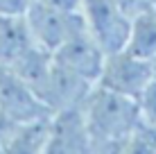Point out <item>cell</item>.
<instances>
[{"instance_id":"obj_1","label":"cell","mask_w":156,"mask_h":154,"mask_svg":"<svg viewBox=\"0 0 156 154\" xmlns=\"http://www.w3.org/2000/svg\"><path fill=\"white\" fill-rule=\"evenodd\" d=\"M82 113L90 134V143L127 138L143 120L138 100L109 91L100 84H95L86 95Z\"/></svg>"},{"instance_id":"obj_2","label":"cell","mask_w":156,"mask_h":154,"mask_svg":"<svg viewBox=\"0 0 156 154\" xmlns=\"http://www.w3.org/2000/svg\"><path fill=\"white\" fill-rule=\"evenodd\" d=\"M79 14L86 32L106 55L127 48L131 16L118 5V0H84Z\"/></svg>"},{"instance_id":"obj_3","label":"cell","mask_w":156,"mask_h":154,"mask_svg":"<svg viewBox=\"0 0 156 154\" xmlns=\"http://www.w3.org/2000/svg\"><path fill=\"white\" fill-rule=\"evenodd\" d=\"M154 73H156V61L143 59L125 48V50L106 55L98 84L109 91L138 100L147 88V84L152 82Z\"/></svg>"},{"instance_id":"obj_4","label":"cell","mask_w":156,"mask_h":154,"mask_svg":"<svg viewBox=\"0 0 156 154\" xmlns=\"http://www.w3.org/2000/svg\"><path fill=\"white\" fill-rule=\"evenodd\" d=\"M25 20H27L34 43L52 55L68 39H73L77 32L84 30V20L79 12H63V9L41 2V0H34L30 5Z\"/></svg>"},{"instance_id":"obj_5","label":"cell","mask_w":156,"mask_h":154,"mask_svg":"<svg viewBox=\"0 0 156 154\" xmlns=\"http://www.w3.org/2000/svg\"><path fill=\"white\" fill-rule=\"evenodd\" d=\"M0 113L14 123H34L52 116L50 107L12 68L0 66Z\"/></svg>"},{"instance_id":"obj_6","label":"cell","mask_w":156,"mask_h":154,"mask_svg":"<svg viewBox=\"0 0 156 154\" xmlns=\"http://www.w3.org/2000/svg\"><path fill=\"white\" fill-rule=\"evenodd\" d=\"M43 154H90V134L82 107L52 113Z\"/></svg>"},{"instance_id":"obj_7","label":"cell","mask_w":156,"mask_h":154,"mask_svg":"<svg viewBox=\"0 0 156 154\" xmlns=\"http://www.w3.org/2000/svg\"><path fill=\"white\" fill-rule=\"evenodd\" d=\"M52 57L66 70L75 73L77 77H82L90 84H98L102 66H104V59H106V52L95 43L93 36L84 27L73 39H68Z\"/></svg>"},{"instance_id":"obj_8","label":"cell","mask_w":156,"mask_h":154,"mask_svg":"<svg viewBox=\"0 0 156 154\" xmlns=\"http://www.w3.org/2000/svg\"><path fill=\"white\" fill-rule=\"evenodd\" d=\"M93 86L95 84L77 77L75 73L66 70L57 61H52V70H50V77H48L43 91H41V100L50 107L52 113L63 111V109H75V107L84 104L86 95L90 93Z\"/></svg>"},{"instance_id":"obj_9","label":"cell","mask_w":156,"mask_h":154,"mask_svg":"<svg viewBox=\"0 0 156 154\" xmlns=\"http://www.w3.org/2000/svg\"><path fill=\"white\" fill-rule=\"evenodd\" d=\"M34 45L25 16H0V66L12 68Z\"/></svg>"},{"instance_id":"obj_10","label":"cell","mask_w":156,"mask_h":154,"mask_svg":"<svg viewBox=\"0 0 156 154\" xmlns=\"http://www.w3.org/2000/svg\"><path fill=\"white\" fill-rule=\"evenodd\" d=\"M50 118L34 123H16L12 131L0 141V154H43L50 134Z\"/></svg>"},{"instance_id":"obj_11","label":"cell","mask_w":156,"mask_h":154,"mask_svg":"<svg viewBox=\"0 0 156 154\" xmlns=\"http://www.w3.org/2000/svg\"><path fill=\"white\" fill-rule=\"evenodd\" d=\"M127 50L143 59L156 61V9L145 7L131 18Z\"/></svg>"},{"instance_id":"obj_12","label":"cell","mask_w":156,"mask_h":154,"mask_svg":"<svg viewBox=\"0 0 156 154\" xmlns=\"http://www.w3.org/2000/svg\"><path fill=\"white\" fill-rule=\"evenodd\" d=\"M125 154H156V125L140 120L125 138Z\"/></svg>"},{"instance_id":"obj_13","label":"cell","mask_w":156,"mask_h":154,"mask_svg":"<svg viewBox=\"0 0 156 154\" xmlns=\"http://www.w3.org/2000/svg\"><path fill=\"white\" fill-rule=\"evenodd\" d=\"M138 107H140V116L145 123L156 125V73L152 82L147 84V88L143 91V95L138 98Z\"/></svg>"},{"instance_id":"obj_14","label":"cell","mask_w":156,"mask_h":154,"mask_svg":"<svg viewBox=\"0 0 156 154\" xmlns=\"http://www.w3.org/2000/svg\"><path fill=\"white\" fill-rule=\"evenodd\" d=\"M34 0H0V16H25Z\"/></svg>"},{"instance_id":"obj_15","label":"cell","mask_w":156,"mask_h":154,"mask_svg":"<svg viewBox=\"0 0 156 154\" xmlns=\"http://www.w3.org/2000/svg\"><path fill=\"white\" fill-rule=\"evenodd\" d=\"M41 2L57 7V9H63V12H79L84 0H41Z\"/></svg>"},{"instance_id":"obj_16","label":"cell","mask_w":156,"mask_h":154,"mask_svg":"<svg viewBox=\"0 0 156 154\" xmlns=\"http://www.w3.org/2000/svg\"><path fill=\"white\" fill-rule=\"evenodd\" d=\"M118 5H120V7L133 18V16L140 12V9L147 7V0H118Z\"/></svg>"},{"instance_id":"obj_17","label":"cell","mask_w":156,"mask_h":154,"mask_svg":"<svg viewBox=\"0 0 156 154\" xmlns=\"http://www.w3.org/2000/svg\"><path fill=\"white\" fill-rule=\"evenodd\" d=\"M147 5H149V7H154V9H156V0H147Z\"/></svg>"}]
</instances>
